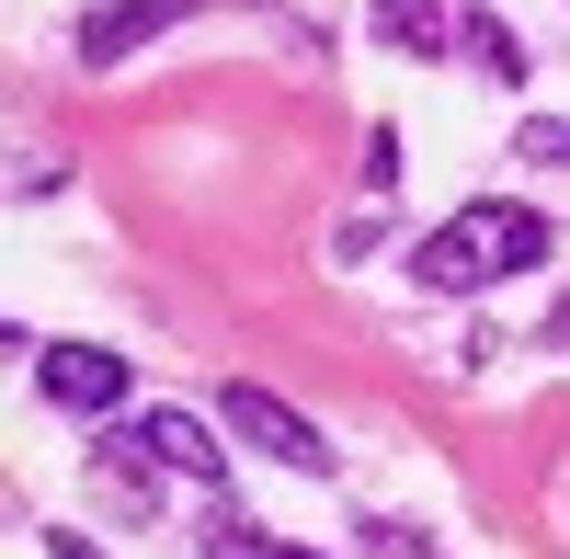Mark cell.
Segmentation results:
<instances>
[{"instance_id": "obj_1", "label": "cell", "mask_w": 570, "mask_h": 559, "mask_svg": "<svg viewBox=\"0 0 570 559\" xmlns=\"http://www.w3.org/2000/svg\"><path fill=\"white\" fill-rule=\"evenodd\" d=\"M525 263H548V217L480 195V206H456L445 228H422L411 286H422V297H480V286H502V274H525Z\"/></svg>"}, {"instance_id": "obj_2", "label": "cell", "mask_w": 570, "mask_h": 559, "mask_svg": "<svg viewBox=\"0 0 570 559\" xmlns=\"http://www.w3.org/2000/svg\"><path fill=\"white\" fill-rule=\"evenodd\" d=\"M104 457H115V469H137V480H228V445L195 423V411H126V423L104 434Z\"/></svg>"}, {"instance_id": "obj_3", "label": "cell", "mask_w": 570, "mask_h": 559, "mask_svg": "<svg viewBox=\"0 0 570 559\" xmlns=\"http://www.w3.org/2000/svg\"><path fill=\"white\" fill-rule=\"evenodd\" d=\"M217 423L240 434V445H263L274 469H297V480H331V445L308 434V411H285L274 389H252V377H228V389H217Z\"/></svg>"}, {"instance_id": "obj_4", "label": "cell", "mask_w": 570, "mask_h": 559, "mask_svg": "<svg viewBox=\"0 0 570 559\" xmlns=\"http://www.w3.org/2000/svg\"><path fill=\"white\" fill-rule=\"evenodd\" d=\"M35 389L58 400V411H126V354H104V343H46L35 354Z\"/></svg>"}, {"instance_id": "obj_5", "label": "cell", "mask_w": 570, "mask_h": 559, "mask_svg": "<svg viewBox=\"0 0 570 559\" xmlns=\"http://www.w3.org/2000/svg\"><path fill=\"white\" fill-rule=\"evenodd\" d=\"M160 23H183V0H104V12L80 23V69H115L126 46H149Z\"/></svg>"}, {"instance_id": "obj_6", "label": "cell", "mask_w": 570, "mask_h": 559, "mask_svg": "<svg viewBox=\"0 0 570 559\" xmlns=\"http://www.w3.org/2000/svg\"><path fill=\"white\" fill-rule=\"evenodd\" d=\"M468 12H445V0H376V46H400V58H445Z\"/></svg>"}, {"instance_id": "obj_7", "label": "cell", "mask_w": 570, "mask_h": 559, "mask_svg": "<svg viewBox=\"0 0 570 559\" xmlns=\"http://www.w3.org/2000/svg\"><path fill=\"white\" fill-rule=\"evenodd\" d=\"M456 46H468V58H480V80H502V91L525 80V35H513L502 12H468V23H456Z\"/></svg>"}, {"instance_id": "obj_8", "label": "cell", "mask_w": 570, "mask_h": 559, "mask_svg": "<svg viewBox=\"0 0 570 559\" xmlns=\"http://www.w3.org/2000/svg\"><path fill=\"white\" fill-rule=\"evenodd\" d=\"M206 559H285V548H274L252 514H206Z\"/></svg>"}, {"instance_id": "obj_9", "label": "cell", "mask_w": 570, "mask_h": 559, "mask_svg": "<svg viewBox=\"0 0 570 559\" xmlns=\"http://www.w3.org/2000/svg\"><path fill=\"white\" fill-rule=\"evenodd\" d=\"M400 183V126H365V195H389Z\"/></svg>"}, {"instance_id": "obj_10", "label": "cell", "mask_w": 570, "mask_h": 559, "mask_svg": "<svg viewBox=\"0 0 570 559\" xmlns=\"http://www.w3.org/2000/svg\"><path fill=\"white\" fill-rule=\"evenodd\" d=\"M365 548H376V559H434V537H411V526H376Z\"/></svg>"}, {"instance_id": "obj_11", "label": "cell", "mask_w": 570, "mask_h": 559, "mask_svg": "<svg viewBox=\"0 0 570 559\" xmlns=\"http://www.w3.org/2000/svg\"><path fill=\"white\" fill-rule=\"evenodd\" d=\"M525 160H559V171H570V126H548V115H537V126H525Z\"/></svg>"}, {"instance_id": "obj_12", "label": "cell", "mask_w": 570, "mask_h": 559, "mask_svg": "<svg viewBox=\"0 0 570 559\" xmlns=\"http://www.w3.org/2000/svg\"><path fill=\"white\" fill-rule=\"evenodd\" d=\"M285 559H308V548H285Z\"/></svg>"}]
</instances>
